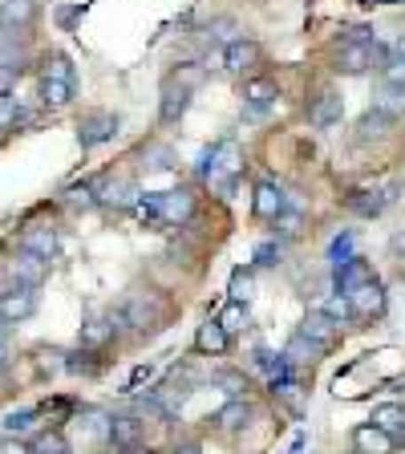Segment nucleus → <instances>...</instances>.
Here are the masks:
<instances>
[{
  "label": "nucleus",
  "mask_w": 405,
  "mask_h": 454,
  "mask_svg": "<svg viewBox=\"0 0 405 454\" xmlns=\"http://www.w3.org/2000/svg\"><path fill=\"white\" fill-rule=\"evenodd\" d=\"M110 325L113 329H126V333H138V337L159 333L162 325H167V304H162L154 293H130L110 312Z\"/></svg>",
  "instance_id": "obj_1"
},
{
  "label": "nucleus",
  "mask_w": 405,
  "mask_h": 454,
  "mask_svg": "<svg viewBox=\"0 0 405 454\" xmlns=\"http://www.w3.org/2000/svg\"><path fill=\"white\" fill-rule=\"evenodd\" d=\"M203 77H207V69L195 66V61H187V66L170 69L167 77H162V98H159V118L167 126H175L187 114L191 106V94H195L199 85H203Z\"/></svg>",
  "instance_id": "obj_2"
},
{
  "label": "nucleus",
  "mask_w": 405,
  "mask_h": 454,
  "mask_svg": "<svg viewBox=\"0 0 405 454\" xmlns=\"http://www.w3.org/2000/svg\"><path fill=\"white\" fill-rule=\"evenodd\" d=\"M113 134H118V118H113V114H105V110L85 114L82 122H77V142H82V151H94V146L110 142Z\"/></svg>",
  "instance_id": "obj_3"
},
{
  "label": "nucleus",
  "mask_w": 405,
  "mask_h": 454,
  "mask_svg": "<svg viewBox=\"0 0 405 454\" xmlns=\"http://www.w3.org/2000/svg\"><path fill=\"white\" fill-rule=\"evenodd\" d=\"M378 57H386L378 49V41L373 45H340L337 49V74H345V77H361L369 66H378Z\"/></svg>",
  "instance_id": "obj_4"
},
{
  "label": "nucleus",
  "mask_w": 405,
  "mask_h": 454,
  "mask_svg": "<svg viewBox=\"0 0 405 454\" xmlns=\"http://www.w3.org/2000/svg\"><path fill=\"white\" fill-rule=\"evenodd\" d=\"M159 219L170 227H187L195 219V195L191 191H162L159 195Z\"/></svg>",
  "instance_id": "obj_5"
},
{
  "label": "nucleus",
  "mask_w": 405,
  "mask_h": 454,
  "mask_svg": "<svg viewBox=\"0 0 405 454\" xmlns=\"http://www.w3.org/2000/svg\"><path fill=\"white\" fill-rule=\"evenodd\" d=\"M37 312V288H20V284H12V288H4L0 293V317L9 325L25 321V317H33Z\"/></svg>",
  "instance_id": "obj_6"
},
{
  "label": "nucleus",
  "mask_w": 405,
  "mask_h": 454,
  "mask_svg": "<svg viewBox=\"0 0 405 454\" xmlns=\"http://www.w3.org/2000/svg\"><path fill=\"white\" fill-rule=\"evenodd\" d=\"M9 272H12V280H17L20 288H41L45 276H49V260H41V255H33V252L20 247V252L9 260Z\"/></svg>",
  "instance_id": "obj_7"
},
{
  "label": "nucleus",
  "mask_w": 405,
  "mask_h": 454,
  "mask_svg": "<svg viewBox=\"0 0 405 454\" xmlns=\"http://www.w3.org/2000/svg\"><path fill=\"white\" fill-rule=\"evenodd\" d=\"M349 304L361 321H378V317H386L389 296H386V288L373 280V284H365V288H357V293H349Z\"/></svg>",
  "instance_id": "obj_8"
},
{
  "label": "nucleus",
  "mask_w": 405,
  "mask_h": 454,
  "mask_svg": "<svg viewBox=\"0 0 405 454\" xmlns=\"http://www.w3.org/2000/svg\"><path fill=\"white\" fill-rule=\"evenodd\" d=\"M300 337H308L312 345H321V349L329 353L332 345L340 340V325L332 321V317H324L321 309H316V312H308V317L300 321Z\"/></svg>",
  "instance_id": "obj_9"
},
{
  "label": "nucleus",
  "mask_w": 405,
  "mask_h": 454,
  "mask_svg": "<svg viewBox=\"0 0 405 454\" xmlns=\"http://www.w3.org/2000/svg\"><path fill=\"white\" fill-rule=\"evenodd\" d=\"M252 207L260 219H268V223H276V219L288 211V195H284L280 183H260L255 187V199H252Z\"/></svg>",
  "instance_id": "obj_10"
},
{
  "label": "nucleus",
  "mask_w": 405,
  "mask_h": 454,
  "mask_svg": "<svg viewBox=\"0 0 405 454\" xmlns=\"http://www.w3.org/2000/svg\"><path fill=\"white\" fill-rule=\"evenodd\" d=\"M340 114H345V98H340L337 90H324V94L308 106V126H316V130H324V126H337Z\"/></svg>",
  "instance_id": "obj_11"
},
{
  "label": "nucleus",
  "mask_w": 405,
  "mask_h": 454,
  "mask_svg": "<svg viewBox=\"0 0 405 454\" xmlns=\"http://www.w3.org/2000/svg\"><path fill=\"white\" fill-rule=\"evenodd\" d=\"M373 280H378V276H373V264H369L365 255H353L349 264L337 268V288L345 296L357 293V288H365V284H373Z\"/></svg>",
  "instance_id": "obj_12"
},
{
  "label": "nucleus",
  "mask_w": 405,
  "mask_h": 454,
  "mask_svg": "<svg viewBox=\"0 0 405 454\" xmlns=\"http://www.w3.org/2000/svg\"><path fill=\"white\" fill-rule=\"evenodd\" d=\"M255 66H260V45L252 37H236L223 49V69H231V74H244V69Z\"/></svg>",
  "instance_id": "obj_13"
},
{
  "label": "nucleus",
  "mask_w": 405,
  "mask_h": 454,
  "mask_svg": "<svg viewBox=\"0 0 405 454\" xmlns=\"http://www.w3.org/2000/svg\"><path fill=\"white\" fill-rule=\"evenodd\" d=\"M353 446H357V454H389L397 446V438L378 430L373 422H361L357 430H353Z\"/></svg>",
  "instance_id": "obj_14"
},
{
  "label": "nucleus",
  "mask_w": 405,
  "mask_h": 454,
  "mask_svg": "<svg viewBox=\"0 0 405 454\" xmlns=\"http://www.w3.org/2000/svg\"><path fill=\"white\" fill-rule=\"evenodd\" d=\"M276 98H280V85L272 82V77H252V82L244 85V102L252 114H264L276 106Z\"/></svg>",
  "instance_id": "obj_15"
},
{
  "label": "nucleus",
  "mask_w": 405,
  "mask_h": 454,
  "mask_svg": "<svg viewBox=\"0 0 405 454\" xmlns=\"http://www.w3.org/2000/svg\"><path fill=\"white\" fill-rule=\"evenodd\" d=\"M113 325H110V317H94V321H85L82 325V333H77V345L82 349H90V353H102L105 345L113 340Z\"/></svg>",
  "instance_id": "obj_16"
},
{
  "label": "nucleus",
  "mask_w": 405,
  "mask_h": 454,
  "mask_svg": "<svg viewBox=\"0 0 405 454\" xmlns=\"http://www.w3.org/2000/svg\"><path fill=\"white\" fill-rule=\"evenodd\" d=\"M20 247H25V252H33V255H41V260H53V252H57V231H53V227H45V223H33V227H25V236H20Z\"/></svg>",
  "instance_id": "obj_17"
},
{
  "label": "nucleus",
  "mask_w": 405,
  "mask_h": 454,
  "mask_svg": "<svg viewBox=\"0 0 405 454\" xmlns=\"http://www.w3.org/2000/svg\"><path fill=\"white\" fill-rule=\"evenodd\" d=\"M345 207H349L353 215L378 219L381 211L389 207V195H386V191H353V195H345Z\"/></svg>",
  "instance_id": "obj_18"
},
{
  "label": "nucleus",
  "mask_w": 405,
  "mask_h": 454,
  "mask_svg": "<svg viewBox=\"0 0 405 454\" xmlns=\"http://www.w3.org/2000/svg\"><path fill=\"white\" fill-rule=\"evenodd\" d=\"M110 442L113 446H138L142 442V418L138 414H113L110 418Z\"/></svg>",
  "instance_id": "obj_19"
},
{
  "label": "nucleus",
  "mask_w": 405,
  "mask_h": 454,
  "mask_svg": "<svg viewBox=\"0 0 405 454\" xmlns=\"http://www.w3.org/2000/svg\"><path fill=\"white\" fill-rule=\"evenodd\" d=\"M247 422H252V402H247V397H231V402H227V406L215 414V426H219V430H227V434L244 430Z\"/></svg>",
  "instance_id": "obj_20"
},
{
  "label": "nucleus",
  "mask_w": 405,
  "mask_h": 454,
  "mask_svg": "<svg viewBox=\"0 0 405 454\" xmlns=\"http://www.w3.org/2000/svg\"><path fill=\"white\" fill-rule=\"evenodd\" d=\"M37 17V0H0V25L9 28H25Z\"/></svg>",
  "instance_id": "obj_21"
},
{
  "label": "nucleus",
  "mask_w": 405,
  "mask_h": 454,
  "mask_svg": "<svg viewBox=\"0 0 405 454\" xmlns=\"http://www.w3.org/2000/svg\"><path fill=\"white\" fill-rule=\"evenodd\" d=\"M227 333H223V325L219 321H207V325H199V333H195V349L199 353H211V357H219V353H227Z\"/></svg>",
  "instance_id": "obj_22"
},
{
  "label": "nucleus",
  "mask_w": 405,
  "mask_h": 454,
  "mask_svg": "<svg viewBox=\"0 0 405 454\" xmlns=\"http://www.w3.org/2000/svg\"><path fill=\"white\" fill-rule=\"evenodd\" d=\"M373 110L386 114V118H401L405 114V90H397V85H381L378 98H373Z\"/></svg>",
  "instance_id": "obj_23"
},
{
  "label": "nucleus",
  "mask_w": 405,
  "mask_h": 454,
  "mask_svg": "<svg viewBox=\"0 0 405 454\" xmlns=\"http://www.w3.org/2000/svg\"><path fill=\"white\" fill-rule=\"evenodd\" d=\"M369 422L378 426V430H386V434H393V438H397V430L405 426V410L397 406V402H386V406L373 410V418H369Z\"/></svg>",
  "instance_id": "obj_24"
},
{
  "label": "nucleus",
  "mask_w": 405,
  "mask_h": 454,
  "mask_svg": "<svg viewBox=\"0 0 405 454\" xmlns=\"http://www.w3.org/2000/svg\"><path fill=\"white\" fill-rule=\"evenodd\" d=\"M41 102L49 110H61V106L74 102V82H41Z\"/></svg>",
  "instance_id": "obj_25"
},
{
  "label": "nucleus",
  "mask_w": 405,
  "mask_h": 454,
  "mask_svg": "<svg viewBox=\"0 0 405 454\" xmlns=\"http://www.w3.org/2000/svg\"><path fill=\"white\" fill-rule=\"evenodd\" d=\"M61 199H66L69 211H90V207H97V187L94 183H77V187H69Z\"/></svg>",
  "instance_id": "obj_26"
},
{
  "label": "nucleus",
  "mask_w": 405,
  "mask_h": 454,
  "mask_svg": "<svg viewBox=\"0 0 405 454\" xmlns=\"http://www.w3.org/2000/svg\"><path fill=\"white\" fill-rule=\"evenodd\" d=\"M389 126H393V118H386V114H378V110H369L365 118L357 122V138H361V142H369V138H386Z\"/></svg>",
  "instance_id": "obj_27"
},
{
  "label": "nucleus",
  "mask_w": 405,
  "mask_h": 454,
  "mask_svg": "<svg viewBox=\"0 0 405 454\" xmlns=\"http://www.w3.org/2000/svg\"><path fill=\"white\" fill-rule=\"evenodd\" d=\"M130 183H105V187H97V203H102V207H126V203H130Z\"/></svg>",
  "instance_id": "obj_28"
},
{
  "label": "nucleus",
  "mask_w": 405,
  "mask_h": 454,
  "mask_svg": "<svg viewBox=\"0 0 405 454\" xmlns=\"http://www.w3.org/2000/svg\"><path fill=\"white\" fill-rule=\"evenodd\" d=\"M321 345H312V340L308 337H300V333H296V337L292 340H288V353H284V357H288V361H296V365H304V361H316V357H321Z\"/></svg>",
  "instance_id": "obj_29"
},
{
  "label": "nucleus",
  "mask_w": 405,
  "mask_h": 454,
  "mask_svg": "<svg viewBox=\"0 0 405 454\" xmlns=\"http://www.w3.org/2000/svg\"><path fill=\"white\" fill-rule=\"evenodd\" d=\"M227 293H231V301L236 304H247L255 296V280H252V272H247V268H236V272H231V288H227Z\"/></svg>",
  "instance_id": "obj_30"
},
{
  "label": "nucleus",
  "mask_w": 405,
  "mask_h": 454,
  "mask_svg": "<svg viewBox=\"0 0 405 454\" xmlns=\"http://www.w3.org/2000/svg\"><path fill=\"white\" fill-rule=\"evenodd\" d=\"M321 312H324V317H332V321H357V312H353V304H349V296H345V293H332L329 296V301H324L321 304Z\"/></svg>",
  "instance_id": "obj_31"
},
{
  "label": "nucleus",
  "mask_w": 405,
  "mask_h": 454,
  "mask_svg": "<svg viewBox=\"0 0 405 454\" xmlns=\"http://www.w3.org/2000/svg\"><path fill=\"white\" fill-rule=\"evenodd\" d=\"M41 82H74V66H69V57L66 53H53V57H49Z\"/></svg>",
  "instance_id": "obj_32"
},
{
  "label": "nucleus",
  "mask_w": 405,
  "mask_h": 454,
  "mask_svg": "<svg viewBox=\"0 0 405 454\" xmlns=\"http://www.w3.org/2000/svg\"><path fill=\"white\" fill-rule=\"evenodd\" d=\"M219 325H223V333L227 337H236V333H244V325H247V304H227L223 309V317H219Z\"/></svg>",
  "instance_id": "obj_33"
},
{
  "label": "nucleus",
  "mask_w": 405,
  "mask_h": 454,
  "mask_svg": "<svg viewBox=\"0 0 405 454\" xmlns=\"http://www.w3.org/2000/svg\"><path fill=\"white\" fill-rule=\"evenodd\" d=\"M353 244H357V239H353V231H340V236L332 239V244H329V260H332V268L349 264L353 255H357V252H353Z\"/></svg>",
  "instance_id": "obj_34"
},
{
  "label": "nucleus",
  "mask_w": 405,
  "mask_h": 454,
  "mask_svg": "<svg viewBox=\"0 0 405 454\" xmlns=\"http://www.w3.org/2000/svg\"><path fill=\"white\" fill-rule=\"evenodd\" d=\"M33 422H37V410H12V414L4 418V434H17L20 438Z\"/></svg>",
  "instance_id": "obj_35"
},
{
  "label": "nucleus",
  "mask_w": 405,
  "mask_h": 454,
  "mask_svg": "<svg viewBox=\"0 0 405 454\" xmlns=\"http://www.w3.org/2000/svg\"><path fill=\"white\" fill-rule=\"evenodd\" d=\"M20 122V102L17 94H0V130H9V126Z\"/></svg>",
  "instance_id": "obj_36"
},
{
  "label": "nucleus",
  "mask_w": 405,
  "mask_h": 454,
  "mask_svg": "<svg viewBox=\"0 0 405 454\" xmlns=\"http://www.w3.org/2000/svg\"><path fill=\"white\" fill-rule=\"evenodd\" d=\"M33 454H69V450H66V438L57 434V430H45V434L33 442Z\"/></svg>",
  "instance_id": "obj_37"
},
{
  "label": "nucleus",
  "mask_w": 405,
  "mask_h": 454,
  "mask_svg": "<svg viewBox=\"0 0 405 454\" xmlns=\"http://www.w3.org/2000/svg\"><path fill=\"white\" fill-rule=\"evenodd\" d=\"M284 255V244H276V239H264V244L255 247V264L260 268H276Z\"/></svg>",
  "instance_id": "obj_38"
},
{
  "label": "nucleus",
  "mask_w": 405,
  "mask_h": 454,
  "mask_svg": "<svg viewBox=\"0 0 405 454\" xmlns=\"http://www.w3.org/2000/svg\"><path fill=\"white\" fill-rule=\"evenodd\" d=\"M90 357H94V353H90V349H77V353H69V361H66V369H69V373H94V361H90Z\"/></svg>",
  "instance_id": "obj_39"
},
{
  "label": "nucleus",
  "mask_w": 405,
  "mask_h": 454,
  "mask_svg": "<svg viewBox=\"0 0 405 454\" xmlns=\"http://www.w3.org/2000/svg\"><path fill=\"white\" fill-rule=\"evenodd\" d=\"M386 85H397V90H405V61H397V57H386Z\"/></svg>",
  "instance_id": "obj_40"
},
{
  "label": "nucleus",
  "mask_w": 405,
  "mask_h": 454,
  "mask_svg": "<svg viewBox=\"0 0 405 454\" xmlns=\"http://www.w3.org/2000/svg\"><path fill=\"white\" fill-rule=\"evenodd\" d=\"M215 381H219V386H223L231 397H244V389H247V378H244V373H215Z\"/></svg>",
  "instance_id": "obj_41"
},
{
  "label": "nucleus",
  "mask_w": 405,
  "mask_h": 454,
  "mask_svg": "<svg viewBox=\"0 0 405 454\" xmlns=\"http://www.w3.org/2000/svg\"><path fill=\"white\" fill-rule=\"evenodd\" d=\"M0 454H33V442H25L17 434H4L0 438Z\"/></svg>",
  "instance_id": "obj_42"
},
{
  "label": "nucleus",
  "mask_w": 405,
  "mask_h": 454,
  "mask_svg": "<svg viewBox=\"0 0 405 454\" xmlns=\"http://www.w3.org/2000/svg\"><path fill=\"white\" fill-rule=\"evenodd\" d=\"M296 227H300V215H296V211H284V215L276 219V231H280V236H296Z\"/></svg>",
  "instance_id": "obj_43"
},
{
  "label": "nucleus",
  "mask_w": 405,
  "mask_h": 454,
  "mask_svg": "<svg viewBox=\"0 0 405 454\" xmlns=\"http://www.w3.org/2000/svg\"><path fill=\"white\" fill-rule=\"evenodd\" d=\"M17 77H20V69L0 66V94H12V85H17Z\"/></svg>",
  "instance_id": "obj_44"
},
{
  "label": "nucleus",
  "mask_w": 405,
  "mask_h": 454,
  "mask_svg": "<svg viewBox=\"0 0 405 454\" xmlns=\"http://www.w3.org/2000/svg\"><path fill=\"white\" fill-rule=\"evenodd\" d=\"M389 255H393L397 264H405V231H397V236L389 239Z\"/></svg>",
  "instance_id": "obj_45"
},
{
  "label": "nucleus",
  "mask_w": 405,
  "mask_h": 454,
  "mask_svg": "<svg viewBox=\"0 0 405 454\" xmlns=\"http://www.w3.org/2000/svg\"><path fill=\"white\" fill-rule=\"evenodd\" d=\"M151 373H154L151 365H138V369L130 373V386H142V381H151Z\"/></svg>",
  "instance_id": "obj_46"
},
{
  "label": "nucleus",
  "mask_w": 405,
  "mask_h": 454,
  "mask_svg": "<svg viewBox=\"0 0 405 454\" xmlns=\"http://www.w3.org/2000/svg\"><path fill=\"white\" fill-rule=\"evenodd\" d=\"M393 57H397V61H405V33H401V37H397V45H393Z\"/></svg>",
  "instance_id": "obj_47"
},
{
  "label": "nucleus",
  "mask_w": 405,
  "mask_h": 454,
  "mask_svg": "<svg viewBox=\"0 0 405 454\" xmlns=\"http://www.w3.org/2000/svg\"><path fill=\"white\" fill-rule=\"evenodd\" d=\"M122 454H154V450H151V446H142V442H138V446H126Z\"/></svg>",
  "instance_id": "obj_48"
},
{
  "label": "nucleus",
  "mask_w": 405,
  "mask_h": 454,
  "mask_svg": "<svg viewBox=\"0 0 405 454\" xmlns=\"http://www.w3.org/2000/svg\"><path fill=\"white\" fill-rule=\"evenodd\" d=\"M4 361H9V340L0 337V365H4Z\"/></svg>",
  "instance_id": "obj_49"
},
{
  "label": "nucleus",
  "mask_w": 405,
  "mask_h": 454,
  "mask_svg": "<svg viewBox=\"0 0 405 454\" xmlns=\"http://www.w3.org/2000/svg\"><path fill=\"white\" fill-rule=\"evenodd\" d=\"M175 454H203V450H199V446H191V442H183V446H179V450H175Z\"/></svg>",
  "instance_id": "obj_50"
},
{
  "label": "nucleus",
  "mask_w": 405,
  "mask_h": 454,
  "mask_svg": "<svg viewBox=\"0 0 405 454\" xmlns=\"http://www.w3.org/2000/svg\"><path fill=\"white\" fill-rule=\"evenodd\" d=\"M397 442H401V446H405V426H401V430H397Z\"/></svg>",
  "instance_id": "obj_51"
}]
</instances>
